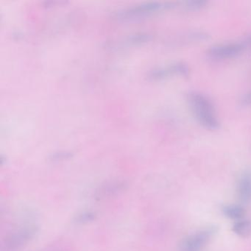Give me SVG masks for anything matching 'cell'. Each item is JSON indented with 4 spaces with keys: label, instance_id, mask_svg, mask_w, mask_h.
<instances>
[{
    "label": "cell",
    "instance_id": "cell-10",
    "mask_svg": "<svg viewBox=\"0 0 251 251\" xmlns=\"http://www.w3.org/2000/svg\"><path fill=\"white\" fill-rule=\"evenodd\" d=\"M222 210L225 216L236 221L243 219L246 214L245 209L240 205L226 206Z\"/></svg>",
    "mask_w": 251,
    "mask_h": 251
},
{
    "label": "cell",
    "instance_id": "cell-2",
    "mask_svg": "<svg viewBox=\"0 0 251 251\" xmlns=\"http://www.w3.org/2000/svg\"><path fill=\"white\" fill-rule=\"evenodd\" d=\"M176 5L175 2H149L127 9L119 11L116 14L117 19L123 20H135L149 17L152 14L165 10L171 9Z\"/></svg>",
    "mask_w": 251,
    "mask_h": 251
},
{
    "label": "cell",
    "instance_id": "cell-4",
    "mask_svg": "<svg viewBox=\"0 0 251 251\" xmlns=\"http://www.w3.org/2000/svg\"><path fill=\"white\" fill-rule=\"evenodd\" d=\"M245 43L241 42H229L211 46L207 51L209 57L214 60H226L237 57L245 50Z\"/></svg>",
    "mask_w": 251,
    "mask_h": 251
},
{
    "label": "cell",
    "instance_id": "cell-9",
    "mask_svg": "<svg viewBox=\"0 0 251 251\" xmlns=\"http://www.w3.org/2000/svg\"><path fill=\"white\" fill-rule=\"evenodd\" d=\"M233 231L242 238L248 237L251 235V220L242 219L235 222L233 226Z\"/></svg>",
    "mask_w": 251,
    "mask_h": 251
},
{
    "label": "cell",
    "instance_id": "cell-7",
    "mask_svg": "<svg viewBox=\"0 0 251 251\" xmlns=\"http://www.w3.org/2000/svg\"><path fill=\"white\" fill-rule=\"evenodd\" d=\"M127 188L128 183L125 180H111L105 181L97 188L94 193V197L98 200L108 198L123 192Z\"/></svg>",
    "mask_w": 251,
    "mask_h": 251
},
{
    "label": "cell",
    "instance_id": "cell-5",
    "mask_svg": "<svg viewBox=\"0 0 251 251\" xmlns=\"http://www.w3.org/2000/svg\"><path fill=\"white\" fill-rule=\"evenodd\" d=\"M190 69L184 62H175L167 66L156 68L149 72L148 78L152 81H161L172 76L187 78L189 75Z\"/></svg>",
    "mask_w": 251,
    "mask_h": 251
},
{
    "label": "cell",
    "instance_id": "cell-3",
    "mask_svg": "<svg viewBox=\"0 0 251 251\" xmlns=\"http://www.w3.org/2000/svg\"><path fill=\"white\" fill-rule=\"evenodd\" d=\"M38 231L39 228L36 225H26L14 230L4 239V251H20L33 239Z\"/></svg>",
    "mask_w": 251,
    "mask_h": 251
},
{
    "label": "cell",
    "instance_id": "cell-12",
    "mask_svg": "<svg viewBox=\"0 0 251 251\" xmlns=\"http://www.w3.org/2000/svg\"><path fill=\"white\" fill-rule=\"evenodd\" d=\"M207 4L206 0H189L184 2V7L187 11H195L205 8Z\"/></svg>",
    "mask_w": 251,
    "mask_h": 251
},
{
    "label": "cell",
    "instance_id": "cell-8",
    "mask_svg": "<svg viewBox=\"0 0 251 251\" xmlns=\"http://www.w3.org/2000/svg\"><path fill=\"white\" fill-rule=\"evenodd\" d=\"M238 197L241 202L248 204L251 201V170H245L239 177L237 183Z\"/></svg>",
    "mask_w": 251,
    "mask_h": 251
},
{
    "label": "cell",
    "instance_id": "cell-13",
    "mask_svg": "<svg viewBox=\"0 0 251 251\" xmlns=\"http://www.w3.org/2000/svg\"><path fill=\"white\" fill-rule=\"evenodd\" d=\"M73 156V153L71 152L61 151L58 153H53L49 156V160L52 162H62V161L67 160Z\"/></svg>",
    "mask_w": 251,
    "mask_h": 251
},
{
    "label": "cell",
    "instance_id": "cell-11",
    "mask_svg": "<svg viewBox=\"0 0 251 251\" xmlns=\"http://www.w3.org/2000/svg\"><path fill=\"white\" fill-rule=\"evenodd\" d=\"M97 214L94 211H84L75 216L74 222L77 224H88L94 222L97 219Z\"/></svg>",
    "mask_w": 251,
    "mask_h": 251
},
{
    "label": "cell",
    "instance_id": "cell-1",
    "mask_svg": "<svg viewBox=\"0 0 251 251\" xmlns=\"http://www.w3.org/2000/svg\"><path fill=\"white\" fill-rule=\"evenodd\" d=\"M187 102L193 117L200 126L209 130L220 128L215 108L207 96L197 91H190L187 94Z\"/></svg>",
    "mask_w": 251,
    "mask_h": 251
},
{
    "label": "cell",
    "instance_id": "cell-14",
    "mask_svg": "<svg viewBox=\"0 0 251 251\" xmlns=\"http://www.w3.org/2000/svg\"><path fill=\"white\" fill-rule=\"evenodd\" d=\"M239 104L242 107H251V90L241 97Z\"/></svg>",
    "mask_w": 251,
    "mask_h": 251
},
{
    "label": "cell",
    "instance_id": "cell-6",
    "mask_svg": "<svg viewBox=\"0 0 251 251\" xmlns=\"http://www.w3.org/2000/svg\"><path fill=\"white\" fill-rule=\"evenodd\" d=\"M216 232L217 228L210 227L187 236L180 243V249L181 251H201Z\"/></svg>",
    "mask_w": 251,
    "mask_h": 251
}]
</instances>
